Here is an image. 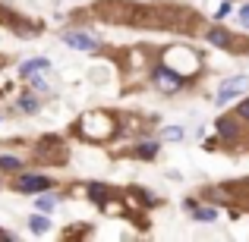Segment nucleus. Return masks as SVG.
Segmentation results:
<instances>
[{
  "mask_svg": "<svg viewBox=\"0 0 249 242\" xmlns=\"http://www.w3.org/2000/svg\"><path fill=\"white\" fill-rule=\"evenodd\" d=\"M79 132L85 139L101 142V139H107V135L114 132V120H110L107 113H85L82 123H79Z\"/></svg>",
  "mask_w": 249,
  "mask_h": 242,
  "instance_id": "obj_1",
  "label": "nucleus"
},
{
  "mask_svg": "<svg viewBox=\"0 0 249 242\" xmlns=\"http://www.w3.org/2000/svg\"><path fill=\"white\" fill-rule=\"evenodd\" d=\"M246 88H249V76H233V79L221 82V88H218V97H214V104H218V107H224V104H231L237 95H243Z\"/></svg>",
  "mask_w": 249,
  "mask_h": 242,
  "instance_id": "obj_2",
  "label": "nucleus"
},
{
  "mask_svg": "<svg viewBox=\"0 0 249 242\" xmlns=\"http://www.w3.org/2000/svg\"><path fill=\"white\" fill-rule=\"evenodd\" d=\"M155 85H158L164 95H174V91L183 88V76L177 73V69H170V66H158L155 69Z\"/></svg>",
  "mask_w": 249,
  "mask_h": 242,
  "instance_id": "obj_3",
  "label": "nucleus"
},
{
  "mask_svg": "<svg viewBox=\"0 0 249 242\" xmlns=\"http://www.w3.org/2000/svg\"><path fill=\"white\" fill-rule=\"evenodd\" d=\"M63 44H70L73 50H98V38L89 32H63Z\"/></svg>",
  "mask_w": 249,
  "mask_h": 242,
  "instance_id": "obj_4",
  "label": "nucleus"
},
{
  "mask_svg": "<svg viewBox=\"0 0 249 242\" xmlns=\"http://www.w3.org/2000/svg\"><path fill=\"white\" fill-rule=\"evenodd\" d=\"M48 186H51V179H44V176H19L16 179L19 192H44Z\"/></svg>",
  "mask_w": 249,
  "mask_h": 242,
  "instance_id": "obj_5",
  "label": "nucleus"
},
{
  "mask_svg": "<svg viewBox=\"0 0 249 242\" xmlns=\"http://www.w3.org/2000/svg\"><path fill=\"white\" fill-rule=\"evenodd\" d=\"M208 44H214V48H227V50H237L233 48V38H231V32L227 29H208Z\"/></svg>",
  "mask_w": 249,
  "mask_h": 242,
  "instance_id": "obj_6",
  "label": "nucleus"
},
{
  "mask_svg": "<svg viewBox=\"0 0 249 242\" xmlns=\"http://www.w3.org/2000/svg\"><path fill=\"white\" fill-rule=\"evenodd\" d=\"M214 126H218V135H221V139H227V142H233V139H237V135H240L237 123H233L231 116H221V120L214 123Z\"/></svg>",
  "mask_w": 249,
  "mask_h": 242,
  "instance_id": "obj_7",
  "label": "nucleus"
},
{
  "mask_svg": "<svg viewBox=\"0 0 249 242\" xmlns=\"http://www.w3.org/2000/svg\"><path fill=\"white\" fill-rule=\"evenodd\" d=\"M41 69H51V60L38 57V60H29V63H22V76H38Z\"/></svg>",
  "mask_w": 249,
  "mask_h": 242,
  "instance_id": "obj_8",
  "label": "nucleus"
},
{
  "mask_svg": "<svg viewBox=\"0 0 249 242\" xmlns=\"http://www.w3.org/2000/svg\"><path fill=\"white\" fill-rule=\"evenodd\" d=\"M186 208L193 211L196 220H218V211H214V208H196L193 201H186Z\"/></svg>",
  "mask_w": 249,
  "mask_h": 242,
  "instance_id": "obj_9",
  "label": "nucleus"
},
{
  "mask_svg": "<svg viewBox=\"0 0 249 242\" xmlns=\"http://www.w3.org/2000/svg\"><path fill=\"white\" fill-rule=\"evenodd\" d=\"M136 154H139L142 161H152L155 154H158V145H155V142H142V145L136 148Z\"/></svg>",
  "mask_w": 249,
  "mask_h": 242,
  "instance_id": "obj_10",
  "label": "nucleus"
},
{
  "mask_svg": "<svg viewBox=\"0 0 249 242\" xmlns=\"http://www.w3.org/2000/svg\"><path fill=\"white\" fill-rule=\"evenodd\" d=\"M0 170H19V161L10 154H0Z\"/></svg>",
  "mask_w": 249,
  "mask_h": 242,
  "instance_id": "obj_11",
  "label": "nucleus"
},
{
  "mask_svg": "<svg viewBox=\"0 0 249 242\" xmlns=\"http://www.w3.org/2000/svg\"><path fill=\"white\" fill-rule=\"evenodd\" d=\"M237 116H240L243 123H249V97H243V101L237 104Z\"/></svg>",
  "mask_w": 249,
  "mask_h": 242,
  "instance_id": "obj_12",
  "label": "nucleus"
},
{
  "mask_svg": "<svg viewBox=\"0 0 249 242\" xmlns=\"http://www.w3.org/2000/svg\"><path fill=\"white\" fill-rule=\"evenodd\" d=\"M29 224H32V230H35V233H48V220H44V217H32Z\"/></svg>",
  "mask_w": 249,
  "mask_h": 242,
  "instance_id": "obj_13",
  "label": "nucleus"
},
{
  "mask_svg": "<svg viewBox=\"0 0 249 242\" xmlns=\"http://www.w3.org/2000/svg\"><path fill=\"white\" fill-rule=\"evenodd\" d=\"M161 135H164V139H170V142H177V139H183V129H180V126H170V129H164Z\"/></svg>",
  "mask_w": 249,
  "mask_h": 242,
  "instance_id": "obj_14",
  "label": "nucleus"
},
{
  "mask_svg": "<svg viewBox=\"0 0 249 242\" xmlns=\"http://www.w3.org/2000/svg\"><path fill=\"white\" fill-rule=\"evenodd\" d=\"M19 107H22V110H38V101H35L32 95H25L22 101H19Z\"/></svg>",
  "mask_w": 249,
  "mask_h": 242,
  "instance_id": "obj_15",
  "label": "nucleus"
},
{
  "mask_svg": "<svg viewBox=\"0 0 249 242\" xmlns=\"http://www.w3.org/2000/svg\"><path fill=\"white\" fill-rule=\"evenodd\" d=\"M54 205H57V201L51 198V195H44V198H38V208H41V211H54Z\"/></svg>",
  "mask_w": 249,
  "mask_h": 242,
  "instance_id": "obj_16",
  "label": "nucleus"
},
{
  "mask_svg": "<svg viewBox=\"0 0 249 242\" xmlns=\"http://www.w3.org/2000/svg\"><path fill=\"white\" fill-rule=\"evenodd\" d=\"M237 16H240V25H243V29H249V3L240 6V13H237Z\"/></svg>",
  "mask_w": 249,
  "mask_h": 242,
  "instance_id": "obj_17",
  "label": "nucleus"
},
{
  "mask_svg": "<svg viewBox=\"0 0 249 242\" xmlns=\"http://www.w3.org/2000/svg\"><path fill=\"white\" fill-rule=\"evenodd\" d=\"M227 13H231V3H221V6H218V19H224Z\"/></svg>",
  "mask_w": 249,
  "mask_h": 242,
  "instance_id": "obj_18",
  "label": "nucleus"
},
{
  "mask_svg": "<svg viewBox=\"0 0 249 242\" xmlns=\"http://www.w3.org/2000/svg\"><path fill=\"white\" fill-rule=\"evenodd\" d=\"M91 195H95V201H101V195H104V189H101V186H91Z\"/></svg>",
  "mask_w": 249,
  "mask_h": 242,
  "instance_id": "obj_19",
  "label": "nucleus"
}]
</instances>
